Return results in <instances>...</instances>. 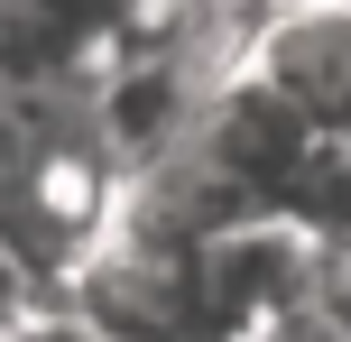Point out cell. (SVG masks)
I'll use <instances>...</instances> for the list:
<instances>
[{
  "mask_svg": "<svg viewBox=\"0 0 351 342\" xmlns=\"http://www.w3.org/2000/svg\"><path fill=\"white\" fill-rule=\"evenodd\" d=\"M268 342H351V324H333V315H296V324H278V333H268Z\"/></svg>",
  "mask_w": 351,
  "mask_h": 342,
  "instance_id": "obj_5",
  "label": "cell"
},
{
  "mask_svg": "<svg viewBox=\"0 0 351 342\" xmlns=\"http://www.w3.org/2000/svg\"><path fill=\"white\" fill-rule=\"evenodd\" d=\"M315 139L324 130L305 121L296 102H278L250 65H222L213 93H204V111H194V148H204L241 195H259V204H278V185L315 158Z\"/></svg>",
  "mask_w": 351,
  "mask_h": 342,
  "instance_id": "obj_3",
  "label": "cell"
},
{
  "mask_svg": "<svg viewBox=\"0 0 351 342\" xmlns=\"http://www.w3.org/2000/svg\"><path fill=\"white\" fill-rule=\"evenodd\" d=\"M241 65L278 102H296L324 139H351V0H278L250 28Z\"/></svg>",
  "mask_w": 351,
  "mask_h": 342,
  "instance_id": "obj_2",
  "label": "cell"
},
{
  "mask_svg": "<svg viewBox=\"0 0 351 342\" xmlns=\"http://www.w3.org/2000/svg\"><path fill=\"white\" fill-rule=\"evenodd\" d=\"M324 269H333V241H315L287 213H250L231 232H213L194 250V278H204V315L213 342H268L278 324L324 306Z\"/></svg>",
  "mask_w": 351,
  "mask_h": 342,
  "instance_id": "obj_1",
  "label": "cell"
},
{
  "mask_svg": "<svg viewBox=\"0 0 351 342\" xmlns=\"http://www.w3.org/2000/svg\"><path fill=\"white\" fill-rule=\"evenodd\" d=\"M0 342H111V333H93L65 296H37V306H19L10 324H0Z\"/></svg>",
  "mask_w": 351,
  "mask_h": 342,
  "instance_id": "obj_4",
  "label": "cell"
}]
</instances>
